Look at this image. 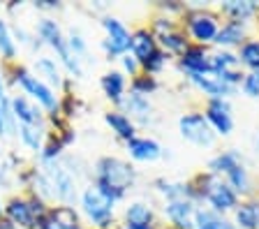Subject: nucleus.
<instances>
[{"label": "nucleus", "instance_id": "1", "mask_svg": "<svg viewBox=\"0 0 259 229\" xmlns=\"http://www.w3.org/2000/svg\"><path fill=\"white\" fill-rule=\"evenodd\" d=\"M137 171L127 160L120 158H100L95 162V186L109 197H113L116 202L127 195V190L135 186Z\"/></svg>", "mask_w": 259, "mask_h": 229}, {"label": "nucleus", "instance_id": "2", "mask_svg": "<svg viewBox=\"0 0 259 229\" xmlns=\"http://www.w3.org/2000/svg\"><path fill=\"white\" fill-rule=\"evenodd\" d=\"M194 188V197L197 202H204L206 208L220 213V215H229V213L236 211V206L241 204V197L229 188L225 178L220 176H213L208 171L199 174L194 180H190Z\"/></svg>", "mask_w": 259, "mask_h": 229}, {"label": "nucleus", "instance_id": "3", "mask_svg": "<svg viewBox=\"0 0 259 229\" xmlns=\"http://www.w3.org/2000/svg\"><path fill=\"white\" fill-rule=\"evenodd\" d=\"M222 26V17L218 10L210 7H185L183 14V33L188 35L190 44L210 47L215 42Z\"/></svg>", "mask_w": 259, "mask_h": 229}, {"label": "nucleus", "instance_id": "4", "mask_svg": "<svg viewBox=\"0 0 259 229\" xmlns=\"http://www.w3.org/2000/svg\"><path fill=\"white\" fill-rule=\"evenodd\" d=\"M81 208L86 213V218L91 220L95 227L109 229L113 222V211H116V199L102 192L93 183L81 192Z\"/></svg>", "mask_w": 259, "mask_h": 229}, {"label": "nucleus", "instance_id": "5", "mask_svg": "<svg viewBox=\"0 0 259 229\" xmlns=\"http://www.w3.org/2000/svg\"><path fill=\"white\" fill-rule=\"evenodd\" d=\"M178 132L185 142H190L197 148H213L218 142V134L213 132L210 123L206 120L204 111H185L181 118H178Z\"/></svg>", "mask_w": 259, "mask_h": 229}, {"label": "nucleus", "instance_id": "6", "mask_svg": "<svg viewBox=\"0 0 259 229\" xmlns=\"http://www.w3.org/2000/svg\"><path fill=\"white\" fill-rule=\"evenodd\" d=\"M37 35H39V39H44V44H49V47L58 54L60 63H63V65L67 67L72 74H74V76H83V67H81V63L74 58V56H72L70 47H67V39L63 37L58 23H56L54 19H42V21L37 23Z\"/></svg>", "mask_w": 259, "mask_h": 229}, {"label": "nucleus", "instance_id": "7", "mask_svg": "<svg viewBox=\"0 0 259 229\" xmlns=\"http://www.w3.org/2000/svg\"><path fill=\"white\" fill-rule=\"evenodd\" d=\"M42 174L51 183V190H54L56 199L63 206H72L76 199V176L72 174V169H67L58 160H49V162H44Z\"/></svg>", "mask_w": 259, "mask_h": 229}, {"label": "nucleus", "instance_id": "8", "mask_svg": "<svg viewBox=\"0 0 259 229\" xmlns=\"http://www.w3.org/2000/svg\"><path fill=\"white\" fill-rule=\"evenodd\" d=\"M210 72L232 88L241 86L243 76H245V70H243L236 51H222V49L210 51Z\"/></svg>", "mask_w": 259, "mask_h": 229}, {"label": "nucleus", "instance_id": "9", "mask_svg": "<svg viewBox=\"0 0 259 229\" xmlns=\"http://www.w3.org/2000/svg\"><path fill=\"white\" fill-rule=\"evenodd\" d=\"M102 28L107 37H104V51L111 58H123L125 54H130V42H132V33L120 19L116 17H104Z\"/></svg>", "mask_w": 259, "mask_h": 229}, {"label": "nucleus", "instance_id": "10", "mask_svg": "<svg viewBox=\"0 0 259 229\" xmlns=\"http://www.w3.org/2000/svg\"><path fill=\"white\" fill-rule=\"evenodd\" d=\"M7 220L16 224V227H37V220L44 215V208L39 199H21V197H14L10 199L5 206Z\"/></svg>", "mask_w": 259, "mask_h": 229}, {"label": "nucleus", "instance_id": "11", "mask_svg": "<svg viewBox=\"0 0 259 229\" xmlns=\"http://www.w3.org/2000/svg\"><path fill=\"white\" fill-rule=\"evenodd\" d=\"M19 86L26 90V95H30L35 102H39L47 111H56L58 109V98L54 95V90L47 86V83H42L37 79V76L32 74V72L28 70H16V79H14Z\"/></svg>", "mask_w": 259, "mask_h": 229}, {"label": "nucleus", "instance_id": "12", "mask_svg": "<svg viewBox=\"0 0 259 229\" xmlns=\"http://www.w3.org/2000/svg\"><path fill=\"white\" fill-rule=\"evenodd\" d=\"M204 116L218 136H229L234 132V111L229 100H206Z\"/></svg>", "mask_w": 259, "mask_h": 229}, {"label": "nucleus", "instance_id": "13", "mask_svg": "<svg viewBox=\"0 0 259 229\" xmlns=\"http://www.w3.org/2000/svg\"><path fill=\"white\" fill-rule=\"evenodd\" d=\"M197 208L199 206L192 199H174V202H164L162 215L167 218L169 227L174 229H194Z\"/></svg>", "mask_w": 259, "mask_h": 229}, {"label": "nucleus", "instance_id": "14", "mask_svg": "<svg viewBox=\"0 0 259 229\" xmlns=\"http://www.w3.org/2000/svg\"><path fill=\"white\" fill-rule=\"evenodd\" d=\"M188 81L192 83L199 93H204L206 100H232L234 95L238 93V88L227 86L213 72H208V74H192V76H188Z\"/></svg>", "mask_w": 259, "mask_h": 229}, {"label": "nucleus", "instance_id": "15", "mask_svg": "<svg viewBox=\"0 0 259 229\" xmlns=\"http://www.w3.org/2000/svg\"><path fill=\"white\" fill-rule=\"evenodd\" d=\"M123 114L127 116L132 123H139V125H148L153 120V102L148 95H141V93H135V90H130L125 93L123 102L118 104Z\"/></svg>", "mask_w": 259, "mask_h": 229}, {"label": "nucleus", "instance_id": "16", "mask_svg": "<svg viewBox=\"0 0 259 229\" xmlns=\"http://www.w3.org/2000/svg\"><path fill=\"white\" fill-rule=\"evenodd\" d=\"M250 37V23H238V21H222L220 33H218L213 47L222 51H238L245 39Z\"/></svg>", "mask_w": 259, "mask_h": 229}, {"label": "nucleus", "instance_id": "17", "mask_svg": "<svg viewBox=\"0 0 259 229\" xmlns=\"http://www.w3.org/2000/svg\"><path fill=\"white\" fill-rule=\"evenodd\" d=\"M178 70L183 72L185 76L208 74V72H210V51H208V47H197V44H190L188 51L178 58Z\"/></svg>", "mask_w": 259, "mask_h": 229}, {"label": "nucleus", "instance_id": "18", "mask_svg": "<svg viewBox=\"0 0 259 229\" xmlns=\"http://www.w3.org/2000/svg\"><path fill=\"white\" fill-rule=\"evenodd\" d=\"M125 148H127V155L135 160V162H157V160L164 155V148H162L160 142L153 139V136L137 134L135 139H130V142L125 144Z\"/></svg>", "mask_w": 259, "mask_h": 229}, {"label": "nucleus", "instance_id": "19", "mask_svg": "<svg viewBox=\"0 0 259 229\" xmlns=\"http://www.w3.org/2000/svg\"><path fill=\"white\" fill-rule=\"evenodd\" d=\"M218 12L225 21L252 23V19H257L259 3H254V0H227L218 7Z\"/></svg>", "mask_w": 259, "mask_h": 229}, {"label": "nucleus", "instance_id": "20", "mask_svg": "<svg viewBox=\"0 0 259 229\" xmlns=\"http://www.w3.org/2000/svg\"><path fill=\"white\" fill-rule=\"evenodd\" d=\"M37 229H81V224L72 206H56L47 218L37 220Z\"/></svg>", "mask_w": 259, "mask_h": 229}, {"label": "nucleus", "instance_id": "21", "mask_svg": "<svg viewBox=\"0 0 259 229\" xmlns=\"http://www.w3.org/2000/svg\"><path fill=\"white\" fill-rule=\"evenodd\" d=\"M160 49L157 47V37L151 33V28H137L135 33H132V42H130V54L135 56L139 60L141 65H144L146 60L151 58L155 51Z\"/></svg>", "mask_w": 259, "mask_h": 229}, {"label": "nucleus", "instance_id": "22", "mask_svg": "<svg viewBox=\"0 0 259 229\" xmlns=\"http://www.w3.org/2000/svg\"><path fill=\"white\" fill-rule=\"evenodd\" d=\"M232 215V222L238 229H259V197L254 195L248 199H241V204Z\"/></svg>", "mask_w": 259, "mask_h": 229}, {"label": "nucleus", "instance_id": "23", "mask_svg": "<svg viewBox=\"0 0 259 229\" xmlns=\"http://www.w3.org/2000/svg\"><path fill=\"white\" fill-rule=\"evenodd\" d=\"M10 107L19 123H26V125H42L44 123V116H42V111L37 109V104L32 102V100L23 98V95H16L10 102Z\"/></svg>", "mask_w": 259, "mask_h": 229}, {"label": "nucleus", "instance_id": "24", "mask_svg": "<svg viewBox=\"0 0 259 229\" xmlns=\"http://www.w3.org/2000/svg\"><path fill=\"white\" fill-rule=\"evenodd\" d=\"M238 162H245L241 153H238L236 148H227V151L215 153V155L208 160V164H206V171H208V174H213V176H220V178H222V176L232 169V167H236Z\"/></svg>", "mask_w": 259, "mask_h": 229}, {"label": "nucleus", "instance_id": "25", "mask_svg": "<svg viewBox=\"0 0 259 229\" xmlns=\"http://www.w3.org/2000/svg\"><path fill=\"white\" fill-rule=\"evenodd\" d=\"M104 123H107V125L111 127L113 134L118 136V139H123L125 144H127L130 139H135V136H137V125L118 109L107 111V114H104Z\"/></svg>", "mask_w": 259, "mask_h": 229}, {"label": "nucleus", "instance_id": "26", "mask_svg": "<svg viewBox=\"0 0 259 229\" xmlns=\"http://www.w3.org/2000/svg\"><path fill=\"white\" fill-rule=\"evenodd\" d=\"M100 86H102L104 95H107L113 104H120V102H123V98H125V93H127V81H125V74H123V72H118V70L107 72V74L102 76Z\"/></svg>", "mask_w": 259, "mask_h": 229}, {"label": "nucleus", "instance_id": "27", "mask_svg": "<svg viewBox=\"0 0 259 229\" xmlns=\"http://www.w3.org/2000/svg\"><path fill=\"white\" fill-rule=\"evenodd\" d=\"M157 47H160L169 58H171V56L181 58V56L188 51L190 39H188V35L183 33V28H176V30H171V33H167V35H160V37H157Z\"/></svg>", "mask_w": 259, "mask_h": 229}, {"label": "nucleus", "instance_id": "28", "mask_svg": "<svg viewBox=\"0 0 259 229\" xmlns=\"http://www.w3.org/2000/svg\"><path fill=\"white\" fill-rule=\"evenodd\" d=\"M35 76H37L42 83H47L49 88H60L63 86V72H60L58 63H56L54 58H49V56H42V58H37V63H35Z\"/></svg>", "mask_w": 259, "mask_h": 229}, {"label": "nucleus", "instance_id": "29", "mask_svg": "<svg viewBox=\"0 0 259 229\" xmlns=\"http://www.w3.org/2000/svg\"><path fill=\"white\" fill-rule=\"evenodd\" d=\"M194 229H238L227 215L210 211L206 206L197 208V218H194Z\"/></svg>", "mask_w": 259, "mask_h": 229}, {"label": "nucleus", "instance_id": "30", "mask_svg": "<svg viewBox=\"0 0 259 229\" xmlns=\"http://www.w3.org/2000/svg\"><path fill=\"white\" fill-rule=\"evenodd\" d=\"M238 60L245 72H257L259 70V35H250L245 42L238 47Z\"/></svg>", "mask_w": 259, "mask_h": 229}, {"label": "nucleus", "instance_id": "31", "mask_svg": "<svg viewBox=\"0 0 259 229\" xmlns=\"http://www.w3.org/2000/svg\"><path fill=\"white\" fill-rule=\"evenodd\" d=\"M19 136H21L23 146H28L30 151H42L44 125H26V123H19Z\"/></svg>", "mask_w": 259, "mask_h": 229}, {"label": "nucleus", "instance_id": "32", "mask_svg": "<svg viewBox=\"0 0 259 229\" xmlns=\"http://www.w3.org/2000/svg\"><path fill=\"white\" fill-rule=\"evenodd\" d=\"M169 65V56L164 54L162 49H157L151 58L146 60L144 65H141V74H148V76H157L160 72H164Z\"/></svg>", "mask_w": 259, "mask_h": 229}, {"label": "nucleus", "instance_id": "33", "mask_svg": "<svg viewBox=\"0 0 259 229\" xmlns=\"http://www.w3.org/2000/svg\"><path fill=\"white\" fill-rule=\"evenodd\" d=\"M0 54L5 56V60H14L16 56V42L5 19H0Z\"/></svg>", "mask_w": 259, "mask_h": 229}, {"label": "nucleus", "instance_id": "34", "mask_svg": "<svg viewBox=\"0 0 259 229\" xmlns=\"http://www.w3.org/2000/svg\"><path fill=\"white\" fill-rule=\"evenodd\" d=\"M238 93H243L250 100H259V70L257 72H245L241 86H238Z\"/></svg>", "mask_w": 259, "mask_h": 229}, {"label": "nucleus", "instance_id": "35", "mask_svg": "<svg viewBox=\"0 0 259 229\" xmlns=\"http://www.w3.org/2000/svg\"><path fill=\"white\" fill-rule=\"evenodd\" d=\"M130 90L141 93V95H151L153 90H157V79L155 76H148V74H139V76H135V81H132Z\"/></svg>", "mask_w": 259, "mask_h": 229}, {"label": "nucleus", "instance_id": "36", "mask_svg": "<svg viewBox=\"0 0 259 229\" xmlns=\"http://www.w3.org/2000/svg\"><path fill=\"white\" fill-rule=\"evenodd\" d=\"M67 47H70V51H72V56H74L76 60H83L86 58V51H88V47H86V39L81 37V33H76V30H72L70 33V39H67Z\"/></svg>", "mask_w": 259, "mask_h": 229}, {"label": "nucleus", "instance_id": "37", "mask_svg": "<svg viewBox=\"0 0 259 229\" xmlns=\"http://www.w3.org/2000/svg\"><path fill=\"white\" fill-rule=\"evenodd\" d=\"M120 65H123V70L127 72L130 76H139L141 74V63L132 54H125L123 58H120Z\"/></svg>", "mask_w": 259, "mask_h": 229}, {"label": "nucleus", "instance_id": "38", "mask_svg": "<svg viewBox=\"0 0 259 229\" xmlns=\"http://www.w3.org/2000/svg\"><path fill=\"white\" fill-rule=\"evenodd\" d=\"M0 229H21V227H16V224L7 218H0Z\"/></svg>", "mask_w": 259, "mask_h": 229}, {"label": "nucleus", "instance_id": "39", "mask_svg": "<svg viewBox=\"0 0 259 229\" xmlns=\"http://www.w3.org/2000/svg\"><path fill=\"white\" fill-rule=\"evenodd\" d=\"M3 104V102H0ZM0 134H7V123H5V114H3V107H0Z\"/></svg>", "mask_w": 259, "mask_h": 229}, {"label": "nucleus", "instance_id": "40", "mask_svg": "<svg viewBox=\"0 0 259 229\" xmlns=\"http://www.w3.org/2000/svg\"><path fill=\"white\" fill-rule=\"evenodd\" d=\"M5 100V81H3V74H0V102Z\"/></svg>", "mask_w": 259, "mask_h": 229}, {"label": "nucleus", "instance_id": "41", "mask_svg": "<svg viewBox=\"0 0 259 229\" xmlns=\"http://www.w3.org/2000/svg\"><path fill=\"white\" fill-rule=\"evenodd\" d=\"M254 151L259 153V130H257V134H254Z\"/></svg>", "mask_w": 259, "mask_h": 229}, {"label": "nucleus", "instance_id": "42", "mask_svg": "<svg viewBox=\"0 0 259 229\" xmlns=\"http://www.w3.org/2000/svg\"><path fill=\"white\" fill-rule=\"evenodd\" d=\"M257 23H259V12H257Z\"/></svg>", "mask_w": 259, "mask_h": 229}, {"label": "nucleus", "instance_id": "43", "mask_svg": "<svg viewBox=\"0 0 259 229\" xmlns=\"http://www.w3.org/2000/svg\"><path fill=\"white\" fill-rule=\"evenodd\" d=\"M0 211H3V204H0Z\"/></svg>", "mask_w": 259, "mask_h": 229}, {"label": "nucleus", "instance_id": "44", "mask_svg": "<svg viewBox=\"0 0 259 229\" xmlns=\"http://www.w3.org/2000/svg\"><path fill=\"white\" fill-rule=\"evenodd\" d=\"M167 229H174V227H167Z\"/></svg>", "mask_w": 259, "mask_h": 229}]
</instances>
